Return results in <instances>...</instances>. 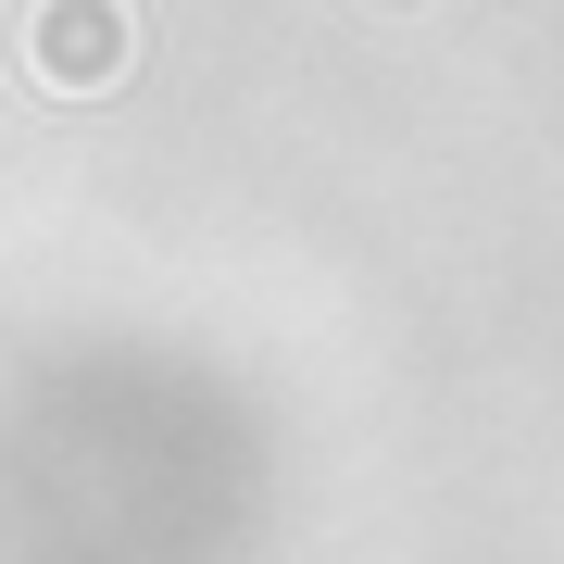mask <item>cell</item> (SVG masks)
I'll use <instances>...</instances> for the list:
<instances>
[{"label":"cell","instance_id":"6da1fadb","mask_svg":"<svg viewBox=\"0 0 564 564\" xmlns=\"http://www.w3.org/2000/svg\"><path fill=\"white\" fill-rule=\"evenodd\" d=\"M25 51H39V76H51V88H101L113 63H126V13H113V0H39Z\"/></svg>","mask_w":564,"mask_h":564}]
</instances>
